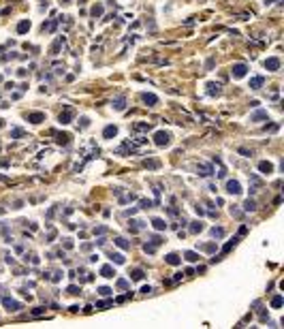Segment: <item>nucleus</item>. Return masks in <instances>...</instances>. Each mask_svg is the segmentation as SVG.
I'll return each instance as SVG.
<instances>
[{"label":"nucleus","instance_id":"obj_1","mask_svg":"<svg viewBox=\"0 0 284 329\" xmlns=\"http://www.w3.org/2000/svg\"><path fill=\"white\" fill-rule=\"evenodd\" d=\"M154 141H156L158 145H167L169 141H171V135L165 133V130H158V133L154 135Z\"/></svg>","mask_w":284,"mask_h":329},{"label":"nucleus","instance_id":"obj_2","mask_svg":"<svg viewBox=\"0 0 284 329\" xmlns=\"http://www.w3.org/2000/svg\"><path fill=\"white\" fill-rule=\"evenodd\" d=\"M227 190H229L231 195H239V193H242V188H239V182H235V180L227 182Z\"/></svg>","mask_w":284,"mask_h":329},{"label":"nucleus","instance_id":"obj_3","mask_svg":"<svg viewBox=\"0 0 284 329\" xmlns=\"http://www.w3.org/2000/svg\"><path fill=\"white\" fill-rule=\"evenodd\" d=\"M265 66L269 69V71H278V69H280V60H278V58H269V60H265Z\"/></svg>","mask_w":284,"mask_h":329},{"label":"nucleus","instance_id":"obj_4","mask_svg":"<svg viewBox=\"0 0 284 329\" xmlns=\"http://www.w3.org/2000/svg\"><path fill=\"white\" fill-rule=\"evenodd\" d=\"M28 120L30 122H34V124H39L41 120H45V113H41V111H34V113H28Z\"/></svg>","mask_w":284,"mask_h":329},{"label":"nucleus","instance_id":"obj_5","mask_svg":"<svg viewBox=\"0 0 284 329\" xmlns=\"http://www.w3.org/2000/svg\"><path fill=\"white\" fill-rule=\"evenodd\" d=\"M118 135V128L116 126H107L105 130H103V137H105V139H111V137H116Z\"/></svg>","mask_w":284,"mask_h":329},{"label":"nucleus","instance_id":"obj_6","mask_svg":"<svg viewBox=\"0 0 284 329\" xmlns=\"http://www.w3.org/2000/svg\"><path fill=\"white\" fill-rule=\"evenodd\" d=\"M141 98H143V103H145L147 107H154V105H156V101H158V98H156L154 94H143Z\"/></svg>","mask_w":284,"mask_h":329},{"label":"nucleus","instance_id":"obj_7","mask_svg":"<svg viewBox=\"0 0 284 329\" xmlns=\"http://www.w3.org/2000/svg\"><path fill=\"white\" fill-rule=\"evenodd\" d=\"M233 75H235V77H244L246 75V66L244 64H235V66H233Z\"/></svg>","mask_w":284,"mask_h":329},{"label":"nucleus","instance_id":"obj_8","mask_svg":"<svg viewBox=\"0 0 284 329\" xmlns=\"http://www.w3.org/2000/svg\"><path fill=\"white\" fill-rule=\"evenodd\" d=\"M70 118H73V111H70V109H66L64 113H60V122H62V124H68Z\"/></svg>","mask_w":284,"mask_h":329},{"label":"nucleus","instance_id":"obj_9","mask_svg":"<svg viewBox=\"0 0 284 329\" xmlns=\"http://www.w3.org/2000/svg\"><path fill=\"white\" fill-rule=\"evenodd\" d=\"M4 306H7L9 310H19V308H21L17 301H13V299H9V297H4Z\"/></svg>","mask_w":284,"mask_h":329},{"label":"nucleus","instance_id":"obj_10","mask_svg":"<svg viewBox=\"0 0 284 329\" xmlns=\"http://www.w3.org/2000/svg\"><path fill=\"white\" fill-rule=\"evenodd\" d=\"M263 77H252V79H250V88H254V90H259V88L261 86H263Z\"/></svg>","mask_w":284,"mask_h":329},{"label":"nucleus","instance_id":"obj_11","mask_svg":"<svg viewBox=\"0 0 284 329\" xmlns=\"http://www.w3.org/2000/svg\"><path fill=\"white\" fill-rule=\"evenodd\" d=\"M259 169H261V173H271V171H274V164H271V162H261Z\"/></svg>","mask_w":284,"mask_h":329},{"label":"nucleus","instance_id":"obj_12","mask_svg":"<svg viewBox=\"0 0 284 329\" xmlns=\"http://www.w3.org/2000/svg\"><path fill=\"white\" fill-rule=\"evenodd\" d=\"M196 173H201V175H209V173H211V167H209V164H199V167H196Z\"/></svg>","mask_w":284,"mask_h":329},{"label":"nucleus","instance_id":"obj_13","mask_svg":"<svg viewBox=\"0 0 284 329\" xmlns=\"http://www.w3.org/2000/svg\"><path fill=\"white\" fill-rule=\"evenodd\" d=\"M28 30H30V21H19V26H17L19 34H24V32H28Z\"/></svg>","mask_w":284,"mask_h":329},{"label":"nucleus","instance_id":"obj_14","mask_svg":"<svg viewBox=\"0 0 284 329\" xmlns=\"http://www.w3.org/2000/svg\"><path fill=\"white\" fill-rule=\"evenodd\" d=\"M152 222H154V229H158V231L167 227V224H165V220H160V218H154V220H152Z\"/></svg>","mask_w":284,"mask_h":329},{"label":"nucleus","instance_id":"obj_15","mask_svg":"<svg viewBox=\"0 0 284 329\" xmlns=\"http://www.w3.org/2000/svg\"><path fill=\"white\" fill-rule=\"evenodd\" d=\"M167 263H169V265H177V263H179V256H177V254H169V256H167Z\"/></svg>","mask_w":284,"mask_h":329},{"label":"nucleus","instance_id":"obj_16","mask_svg":"<svg viewBox=\"0 0 284 329\" xmlns=\"http://www.w3.org/2000/svg\"><path fill=\"white\" fill-rule=\"evenodd\" d=\"M101 273H103L105 278H111V276H113V269H111V267L107 265V267H103V269H101Z\"/></svg>","mask_w":284,"mask_h":329},{"label":"nucleus","instance_id":"obj_17","mask_svg":"<svg viewBox=\"0 0 284 329\" xmlns=\"http://www.w3.org/2000/svg\"><path fill=\"white\" fill-rule=\"evenodd\" d=\"M133 130H150V124H133Z\"/></svg>","mask_w":284,"mask_h":329},{"label":"nucleus","instance_id":"obj_18","mask_svg":"<svg viewBox=\"0 0 284 329\" xmlns=\"http://www.w3.org/2000/svg\"><path fill=\"white\" fill-rule=\"evenodd\" d=\"M158 164H160L158 160H145V167L147 169H158Z\"/></svg>","mask_w":284,"mask_h":329},{"label":"nucleus","instance_id":"obj_19","mask_svg":"<svg viewBox=\"0 0 284 329\" xmlns=\"http://www.w3.org/2000/svg\"><path fill=\"white\" fill-rule=\"evenodd\" d=\"M113 105H116V109H124V107H126V103H124V98H116Z\"/></svg>","mask_w":284,"mask_h":329},{"label":"nucleus","instance_id":"obj_20","mask_svg":"<svg viewBox=\"0 0 284 329\" xmlns=\"http://www.w3.org/2000/svg\"><path fill=\"white\" fill-rule=\"evenodd\" d=\"M265 118H267L265 111H259V113H254V116H252V120H259V122H261V120H265Z\"/></svg>","mask_w":284,"mask_h":329},{"label":"nucleus","instance_id":"obj_21","mask_svg":"<svg viewBox=\"0 0 284 329\" xmlns=\"http://www.w3.org/2000/svg\"><path fill=\"white\" fill-rule=\"evenodd\" d=\"M141 278H143V271H141V269H135V271H133V280H141Z\"/></svg>","mask_w":284,"mask_h":329},{"label":"nucleus","instance_id":"obj_22","mask_svg":"<svg viewBox=\"0 0 284 329\" xmlns=\"http://www.w3.org/2000/svg\"><path fill=\"white\" fill-rule=\"evenodd\" d=\"M218 92H220L218 84H209V94H218Z\"/></svg>","mask_w":284,"mask_h":329},{"label":"nucleus","instance_id":"obj_23","mask_svg":"<svg viewBox=\"0 0 284 329\" xmlns=\"http://www.w3.org/2000/svg\"><path fill=\"white\" fill-rule=\"evenodd\" d=\"M186 259L188 261H196V259H199V254H194V252H186Z\"/></svg>","mask_w":284,"mask_h":329},{"label":"nucleus","instance_id":"obj_24","mask_svg":"<svg viewBox=\"0 0 284 329\" xmlns=\"http://www.w3.org/2000/svg\"><path fill=\"white\" fill-rule=\"evenodd\" d=\"M211 235H214V237H222V235H224V231H222V229H214V231H211Z\"/></svg>","mask_w":284,"mask_h":329},{"label":"nucleus","instance_id":"obj_25","mask_svg":"<svg viewBox=\"0 0 284 329\" xmlns=\"http://www.w3.org/2000/svg\"><path fill=\"white\" fill-rule=\"evenodd\" d=\"M271 306H274V308H280L282 306V297H276L274 301H271Z\"/></svg>","mask_w":284,"mask_h":329},{"label":"nucleus","instance_id":"obj_26","mask_svg":"<svg viewBox=\"0 0 284 329\" xmlns=\"http://www.w3.org/2000/svg\"><path fill=\"white\" fill-rule=\"evenodd\" d=\"M11 135H13V137H21V135H24V130H21V128H13V130H11Z\"/></svg>","mask_w":284,"mask_h":329},{"label":"nucleus","instance_id":"obj_27","mask_svg":"<svg viewBox=\"0 0 284 329\" xmlns=\"http://www.w3.org/2000/svg\"><path fill=\"white\" fill-rule=\"evenodd\" d=\"M116 244H118V246H122V248H128V244H126V242H124V239H122V237H118V239H116Z\"/></svg>","mask_w":284,"mask_h":329},{"label":"nucleus","instance_id":"obj_28","mask_svg":"<svg viewBox=\"0 0 284 329\" xmlns=\"http://www.w3.org/2000/svg\"><path fill=\"white\" fill-rule=\"evenodd\" d=\"M244 207H246V210H254V201H246Z\"/></svg>","mask_w":284,"mask_h":329},{"label":"nucleus","instance_id":"obj_29","mask_svg":"<svg viewBox=\"0 0 284 329\" xmlns=\"http://www.w3.org/2000/svg\"><path fill=\"white\" fill-rule=\"evenodd\" d=\"M101 13H103V7H94V11H92V15L96 17V15H101Z\"/></svg>","mask_w":284,"mask_h":329},{"label":"nucleus","instance_id":"obj_30","mask_svg":"<svg viewBox=\"0 0 284 329\" xmlns=\"http://www.w3.org/2000/svg\"><path fill=\"white\" fill-rule=\"evenodd\" d=\"M109 293H111V289H107V287L101 289V295H109Z\"/></svg>","mask_w":284,"mask_h":329},{"label":"nucleus","instance_id":"obj_31","mask_svg":"<svg viewBox=\"0 0 284 329\" xmlns=\"http://www.w3.org/2000/svg\"><path fill=\"white\" fill-rule=\"evenodd\" d=\"M68 293H73V295H77V293H79V289H77V287H70V289H68Z\"/></svg>","mask_w":284,"mask_h":329},{"label":"nucleus","instance_id":"obj_32","mask_svg":"<svg viewBox=\"0 0 284 329\" xmlns=\"http://www.w3.org/2000/svg\"><path fill=\"white\" fill-rule=\"evenodd\" d=\"M62 2H70V0H62Z\"/></svg>","mask_w":284,"mask_h":329},{"label":"nucleus","instance_id":"obj_33","mask_svg":"<svg viewBox=\"0 0 284 329\" xmlns=\"http://www.w3.org/2000/svg\"><path fill=\"white\" fill-rule=\"evenodd\" d=\"M0 126H2V120H0Z\"/></svg>","mask_w":284,"mask_h":329}]
</instances>
